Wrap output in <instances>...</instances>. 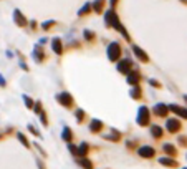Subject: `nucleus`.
Returning <instances> with one entry per match:
<instances>
[{"instance_id": "5", "label": "nucleus", "mask_w": 187, "mask_h": 169, "mask_svg": "<svg viewBox=\"0 0 187 169\" xmlns=\"http://www.w3.org/2000/svg\"><path fill=\"white\" fill-rule=\"evenodd\" d=\"M165 128H167V131L169 133H177V131L182 128V124H180V121L179 119H176V118H169L167 121H165Z\"/></svg>"}, {"instance_id": "11", "label": "nucleus", "mask_w": 187, "mask_h": 169, "mask_svg": "<svg viewBox=\"0 0 187 169\" xmlns=\"http://www.w3.org/2000/svg\"><path fill=\"white\" fill-rule=\"evenodd\" d=\"M13 17H15V23H17L18 27H25L27 25V18L22 15V12H20V10H15Z\"/></svg>"}, {"instance_id": "14", "label": "nucleus", "mask_w": 187, "mask_h": 169, "mask_svg": "<svg viewBox=\"0 0 187 169\" xmlns=\"http://www.w3.org/2000/svg\"><path fill=\"white\" fill-rule=\"evenodd\" d=\"M51 48L56 55H61L63 53V47H61V40L60 38H53L51 40Z\"/></svg>"}, {"instance_id": "12", "label": "nucleus", "mask_w": 187, "mask_h": 169, "mask_svg": "<svg viewBox=\"0 0 187 169\" xmlns=\"http://www.w3.org/2000/svg\"><path fill=\"white\" fill-rule=\"evenodd\" d=\"M162 151H164L167 156H171V158L177 154V149H176V146H174V144H171V143H165L164 146H162Z\"/></svg>"}, {"instance_id": "17", "label": "nucleus", "mask_w": 187, "mask_h": 169, "mask_svg": "<svg viewBox=\"0 0 187 169\" xmlns=\"http://www.w3.org/2000/svg\"><path fill=\"white\" fill-rule=\"evenodd\" d=\"M151 134H152V138L154 139H159V138H162V128L159 124H154L151 128Z\"/></svg>"}, {"instance_id": "22", "label": "nucleus", "mask_w": 187, "mask_h": 169, "mask_svg": "<svg viewBox=\"0 0 187 169\" xmlns=\"http://www.w3.org/2000/svg\"><path fill=\"white\" fill-rule=\"evenodd\" d=\"M35 60L36 61H42V60H45V53H43V50H42V47H36L35 48Z\"/></svg>"}, {"instance_id": "21", "label": "nucleus", "mask_w": 187, "mask_h": 169, "mask_svg": "<svg viewBox=\"0 0 187 169\" xmlns=\"http://www.w3.org/2000/svg\"><path fill=\"white\" fill-rule=\"evenodd\" d=\"M105 4H106V0H96V2L93 4V10L98 12V13H101V12H103V5H105Z\"/></svg>"}, {"instance_id": "36", "label": "nucleus", "mask_w": 187, "mask_h": 169, "mask_svg": "<svg viewBox=\"0 0 187 169\" xmlns=\"http://www.w3.org/2000/svg\"><path fill=\"white\" fill-rule=\"evenodd\" d=\"M182 169H187V168H182Z\"/></svg>"}, {"instance_id": "35", "label": "nucleus", "mask_w": 187, "mask_h": 169, "mask_svg": "<svg viewBox=\"0 0 187 169\" xmlns=\"http://www.w3.org/2000/svg\"><path fill=\"white\" fill-rule=\"evenodd\" d=\"M184 98H186V101H187V96H184Z\"/></svg>"}, {"instance_id": "27", "label": "nucleus", "mask_w": 187, "mask_h": 169, "mask_svg": "<svg viewBox=\"0 0 187 169\" xmlns=\"http://www.w3.org/2000/svg\"><path fill=\"white\" fill-rule=\"evenodd\" d=\"M23 101H25V104L28 106V108H33V101L30 100V96H27V95H25V96H23Z\"/></svg>"}, {"instance_id": "6", "label": "nucleus", "mask_w": 187, "mask_h": 169, "mask_svg": "<svg viewBox=\"0 0 187 169\" xmlns=\"http://www.w3.org/2000/svg\"><path fill=\"white\" fill-rule=\"evenodd\" d=\"M56 100H58V103L63 104V106H66V108H71V106H73V98H71V95L66 93V91L58 95Z\"/></svg>"}, {"instance_id": "15", "label": "nucleus", "mask_w": 187, "mask_h": 169, "mask_svg": "<svg viewBox=\"0 0 187 169\" xmlns=\"http://www.w3.org/2000/svg\"><path fill=\"white\" fill-rule=\"evenodd\" d=\"M88 153H90V144H88V143H81L78 146V156H79V158H86Z\"/></svg>"}, {"instance_id": "26", "label": "nucleus", "mask_w": 187, "mask_h": 169, "mask_svg": "<svg viewBox=\"0 0 187 169\" xmlns=\"http://www.w3.org/2000/svg\"><path fill=\"white\" fill-rule=\"evenodd\" d=\"M76 119H78V121H83V119H85V111H83V109H78V111H76Z\"/></svg>"}, {"instance_id": "28", "label": "nucleus", "mask_w": 187, "mask_h": 169, "mask_svg": "<svg viewBox=\"0 0 187 169\" xmlns=\"http://www.w3.org/2000/svg\"><path fill=\"white\" fill-rule=\"evenodd\" d=\"M179 143L182 144V146H187V138L186 136H180L179 138Z\"/></svg>"}, {"instance_id": "7", "label": "nucleus", "mask_w": 187, "mask_h": 169, "mask_svg": "<svg viewBox=\"0 0 187 169\" xmlns=\"http://www.w3.org/2000/svg\"><path fill=\"white\" fill-rule=\"evenodd\" d=\"M131 48H133V51H134V55H136V58H139L141 61H146V63L149 61L148 53H146V51H142L139 47H137V45H131Z\"/></svg>"}, {"instance_id": "23", "label": "nucleus", "mask_w": 187, "mask_h": 169, "mask_svg": "<svg viewBox=\"0 0 187 169\" xmlns=\"http://www.w3.org/2000/svg\"><path fill=\"white\" fill-rule=\"evenodd\" d=\"M91 8H93V5H91V4H86V5H85V7L81 8V10L78 12V15H79V17H83V15L90 13V10H91Z\"/></svg>"}, {"instance_id": "9", "label": "nucleus", "mask_w": 187, "mask_h": 169, "mask_svg": "<svg viewBox=\"0 0 187 169\" xmlns=\"http://www.w3.org/2000/svg\"><path fill=\"white\" fill-rule=\"evenodd\" d=\"M159 164L165 166V168H177V161L172 159L171 156H165V158H159Z\"/></svg>"}, {"instance_id": "3", "label": "nucleus", "mask_w": 187, "mask_h": 169, "mask_svg": "<svg viewBox=\"0 0 187 169\" xmlns=\"http://www.w3.org/2000/svg\"><path fill=\"white\" fill-rule=\"evenodd\" d=\"M137 154L144 159H151L156 156V149L152 146H141L139 149H137Z\"/></svg>"}, {"instance_id": "16", "label": "nucleus", "mask_w": 187, "mask_h": 169, "mask_svg": "<svg viewBox=\"0 0 187 169\" xmlns=\"http://www.w3.org/2000/svg\"><path fill=\"white\" fill-rule=\"evenodd\" d=\"M128 83L133 85V86H137V85H139V73H137V71H131L129 76H128Z\"/></svg>"}, {"instance_id": "30", "label": "nucleus", "mask_w": 187, "mask_h": 169, "mask_svg": "<svg viewBox=\"0 0 187 169\" xmlns=\"http://www.w3.org/2000/svg\"><path fill=\"white\" fill-rule=\"evenodd\" d=\"M51 25H55V22H47V23H43V28H45V30H48Z\"/></svg>"}, {"instance_id": "8", "label": "nucleus", "mask_w": 187, "mask_h": 169, "mask_svg": "<svg viewBox=\"0 0 187 169\" xmlns=\"http://www.w3.org/2000/svg\"><path fill=\"white\" fill-rule=\"evenodd\" d=\"M152 111H154L156 116H167V113H169V106L159 103V104H156L154 108H152Z\"/></svg>"}, {"instance_id": "18", "label": "nucleus", "mask_w": 187, "mask_h": 169, "mask_svg": "<svg viewBox=\"0 0 187 169\" xmlns=\"http://www.w3.org/2000/svg\"><path fill=\"white\" fill-rule=\"evenodd\" d=\"M78 164L81 166L83 169H93V162H91V161H90V159H88V158H79Z\"/></svg>"}, {"instance_id": "4", "label": "nucleus", "mask_w": 187, "mask_h": 169, "mask_svg": "<svg viewBox=\"0 0 187 169\" xmlns=\"http://www.w3.org/2000/svg\"><path fill=\"white\" fill-rule=\"evenodd\" d=\"M133 61L129 60V58H126V60H119V63H118V71L119 73H131L133 71Z\"/></svg>"}, {"instance_id": "2", "label": "nucleus", "mask_w": 187, "mask_h": 169, "mask_svg": "<svg viewBox=\"0 0 187 169\" xmlns=\"http://www.w3.org/2000/svg\"><path fill=\"white\" fill-rule=\"evenodd\" d=\"M149 109L146 106H141L139 108V115H137V124L139 126H146L149 124Z\"/></svg>"}, {"instance_id": "34", "label": "nucleus", "mask_w": 187, "mask_h": 169, "mask_svg": "<svg viewBox=\"0 0 187 169\" xmlns=\"http://www.w3.org/2000/svg\"><path fill=\"white\" fill-rule=\"evenodd\" d=\"M116 2H118V0H109V5H111V7H116Z\"/></svg>"}, {"instance_id": "20", "label": "nucleus", "mask_w": 187, "mask_h": 169, "mask_svg": "<svg viewBox=\"0 0 187 169\" xmlns=\"http://www.w3.org/2000/svg\"><path fill=\"white\" fill-rule=\"evenodd\" d=\"M61 136H63V139L65 141H71L73 139V131L70 130V128H63V133H61Z\"/></svg>"}, {"instance_id": "29", "label": "nucleus", "mask_w": 187, "mask_h": 169, "mask_svg": "<svg viewBox=\"0 0 187 169\" xmlns=\"http://www.w3.org/2000/svg\"><path fill=\"white\" fill-rule=\"evenodd\" d=\"M149 83H151V85H152L154 88H159V86H161V83H159V81H156V80H149Z\"/></svg>"}, {"instance_id": "33", "label": "nucleus", "mask_w": 187, "mask_h": 169, "mask_svg": "<svg viewBox=\"0 0 187 169\" xmlns=\"http://www.w3.org/2000/svg\"><path fill=\"white\" fill-rule=\"evenodd\" d=\"M0 86H5V80H4V76L0 75Z\"/></svg>"}, {"instance_id": "1", "label": "nucleus", "mask_w": 187, "mask_h": 169, "mask_svg": "<svg viewBox=\"0 0 187 169\" xmlns=\"http://www.w3.org/2000/svg\"><path fill=\"white\" fill-rule=\"evenodd\" d=\"M119 55H121V47H119V43L113 42V43L108 47V58L111 61H118L119 60Z\"/></svg>"}, {"instance_id": "31", "label": "nucleus", "mask_w": 187, "mask_h": 169, "mask_svg": "<svg viewBox=\"0 0 187 169\" xmlns=\"http://www.w3.org/2000/svg\"><path fill=\"white\" fill-rule=\"evenodd\" d=\"M28 130H30V131H32V133H33V134H35V136H40V133H38V131H36V130H35V128H33V126H28Z\"/></svg>"}, {"instance_id": "24", "label": "nucleus", "mask_w": 187, "mask_h": 169, "mask_svg": "<svg viewBox=\"0 0 187 169\" xmlns=\"http://www.w3.org/2000/svg\"><path fill=\"white\" fill-rule=\"evenodd\" d=\"M17 138H18V141H20V143H22L25 147H30V143H28V139H27V138L23 136L22 133H18V134H17Z\"/></svg>"}, {"instance_id": "19", "label": "nucleus", "mask_w": 187, "mask_h": 169, "mask_svg": "<svg viewBox=\"0 0 187 169\" xmlns=\"http://www.w3.org/2000/svg\"><path fill=\"white\" fill-rule=\"evenodd\" d=\"M131 96H133L134 100H141V96H142V91H141L139 85H137V86H133V90H131Z\"/></svg>"}, {"instance_id": "13", "label": "nucleus", "mask_w": 187, "mask_h": 169, "mask_svg": "<svg viewBox=\"0 0 187 169\" xmlns=\"http://www.w3.org/2000/svg\"><path fill=\"white\" fill-rule=\"evenodd\" d=\"M103 128H105V124H103L99 119H93L91 124H90V131H91V133H99Z\"/></svg>"}, {"instance_id": "32", "label": "nucleus", "mask_w": 187, "mask_h": 169, "mask_svg": "<svg viewBox=\"0 0 187 169\" xmlns=\"http://www.w3.org/2000/svg\"><path fill=\"white\" fill-rule=\"evenodd\" d=\"M36 164H38V168H40V169H47V168H45V164H43L42 161H40V159L36 161Z\"/></svg>"}, {"instance_id": "25", "label": "nucleus", "mask_w": 187, "mask_h": 169, "mask_svg": "<svg viewBox=\"0 0 187 169\" xmlns=\"http://www.w3.org/2000/svg\"><path fill=\"white\" fill-rule=\"evenodd\" d=\"M85 38H86L88 42H93V40H94V33H91L90 30H85Z\"/></svg>"}, {"instance_id": "10", "label": "nucleus", "mask_w": 187, "mask_h": 169, "mask_svg": "<svg viewBox=\"0 0 187 169\" xmlns=\"http://www.w3.org/2000/svg\"><path fill=\"white\" fill-rule=\"evenodd\" d=\"M169 111H172V113H176V115H179V116H182V118L187 119V108H180L177 104H171Z\"/></svg>"}]
</instances>
